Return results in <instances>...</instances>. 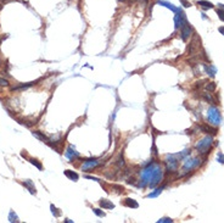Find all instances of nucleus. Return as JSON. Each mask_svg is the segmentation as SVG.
Here are the masks:
<instances>
[{
	"label": "nucleus",
	"mask_w": 224,
	"mask_h": 223,
	"mask_svg": "<svg viewBox=\"0 0 224 223\" xmlns=\"http://www.w3.org/2000/svg\"><path fill=\"white\" fill-rule=\"evenodd\" d=\"M203 68H205V72H206L208 76H211V77H214V76H216V73H217L216 67H214V66H212V65H205Z\"/></svg>",
	"instance_id": "nucleus-12"
},
{
	"label": "nucleus",
	"mask_w": 224,
	"mask_h": 223,
	"mask_svg": "<svg viewBox=\"0 0 224 223\" xmlns=\"http://www.w3.org/2000/svg\"><path fill=\"white\" fill-rule=\"evenodd\" d=\"M50 208H51V212H52V215H54L55 217H60V215H61V213L57 211V208H56L54 205H51V206H50Z\"/></svg>",
	"instance_id": "nucleus-25"
},
{
	"label": "nucleus",
	"mask_w": 224,
	"mask_h": 223,
	"mask_svg": "<svg viewBox=\"0 0 224 223\" xmlns=\"http://www.w3.org/2000/svg\"><path fill=\"white\" fill-rule=\"evenodd\" d=\"M218 31H219V33H220V34H223V35H224V27H219V28H218Z\"/></svg>",
	"instance_id": "nucleus-33"
},
{
	"label": "nucleus",
	"mask_w": 224,
	"mask_h": 223,
	"mask_svg": "<svg viewBox=\"0 0 224 223\" xmlns=\"http://www.w3.org/2000/svg\"><path fill=\"white\" fill-rule=\"evenodd\" d=\"M157 222H159V223H172L173 219H172V218H169V217H163V218H160Z\"/></svg>",
	"instance_id": "nucleus-26"
},
{
	"label": "nucleus",
	"mask_w": 224,
	"mask_h": 223,
	"mask_svg": "<svg viewBox=\"0 0 224 223\" xmlns=\"http://www.w3.org/2000/svg\"><path fill=\"white\" fill-rule=\"evenodd\" d=\"M200 129L202 130L203 133H207V134H211V135H214L217 134V128H213L211 126H207V124H203L200 127Z\"/></svg>",
	"instance_id": "nucleus-11"
},
{
	"label": "nucleus",
	"mask_w": 224,
	"mask_h": 223,
	"mask_svg": "<svg viewBox=\"0 0 224 223\" xmlns=\"http://www.w3.org/2000/svg\"><path fill=\"white\" fill-rule=\"evenodd\" d=\"M162 179H163V168L159 163L151 162L148 167H145L140 172V182L138 187L139 188L150 187L152 189L156 185H159Z\"/></svg>",
	"instance_id": "nucleus-1"
},
{
	"label": "nucleus",
	"mask_w": 224,
	"mask_h": 223,
	"mask_svg": "<svg viewBox=\"0 0 224 223\" xmlns=\"http://www.w3.org/2000/svg\"><path fill=\"white\" fill-rule=\"evenodd\" d=\"M166 167L168 172H174L179 166V159L177 157V155H168L166 157Z\"/></svg>",
	"instance_id": "nucleus-5"
},
{
	"label": "nucleus",
	"mask_w": 224,
	"mask_h": 223,
	"mask_svg": "<svg viewBox=\"0 0 224 223\" xmlns=\"http://www.w3.org/2000/svg\"><path fill=\"white\" fill-rule=\"evenodd\" d=\"M140 1H142V3H145V4H146V3H148V0H140Z\"/></svg>",
	"instance_id": "nucleus-35"
},
{
	"label": "nucleus",
	"mask_w": 224,
	"mask_h": 223,
	"mask_svg": "<svg viewBox=\"0 0 224 223\" xmlns=\"http://www.w3.org/2000/svg\"><path fill=\"white\" fill-rule=\"evenodd\" d=\"M33 84H35V82H29V83H27V84H21V85H17V87H12V88H11V90H12V91H15V90H22V89H27V88L32 87Z\"/></svg>",
	"instance_id": "nucleus-19"
},
{
	"label": "nucleus",
	"mask_w": 224,
	"mask_h": 223,
	"mask_svg": "<svg viewBox=\"0 0 224 223\" xmlns=\"http://www.w3.org/2000/svg\"><path fill=\"white\" fill-rule=\"evenodd\" d=\"M124 205L127 207H130V208H138L139 207V204L134 199H129V198L124 200Z\"/></svg>",
	"instance_id": "nucleus-16"
},
{
	"label": "nucleus",
	"mask_w": 224,
	"mask_h": 223,
	"mask_svg": "<svg viewBox=\"0 0 224 223\" xmlns=\"http://www.w3.org/2000/svg\"><path fill=\"white\" fill-rule=\"evenodd\" d=\"M206 89L209 91V93H212V91H214V90H216V84L211 82V83L206 84Z\"/></svg>",
	"instance_id": "nucleus-24"
},
{
	"label": "nucleus",
	"mask_w": 224,
	"mask_h": 223,
	"mask_svg": "<svg viewBox=\"0 0 224 223\" xmlns=\"http://www.w3.org/2000/svg\"><path fill=\"white\" fill-rule=\"evenodd\" d=\"M29 160V162L32 163V165H34L38 169H43V166H42V163L40 162H38V160H35V159H28Z\"/></svg>",
	"instance_id": "nucleus-22"
},
{
	"label": "nucleus",
	"mask_w": 224,
	"mask_h": 223,
	"mask_svg": "<svg viewBox=\"0 0 224 223\" xmlns=\"http://www.w3.org/2000/svg\"><path fill=\"white\" fill-rule=\"evenodd\" d=\"M202 96L207 100V101H211V102H213V99H212V96H211V94L209 93H203L202 94Z\"/></svg>",
	"instance_id": "nucleus-29"
},
{
	"label": "nucleus",
	"mask_w": 224,
	"mask_h": 223,
	"mask_svg": "<svg viewBox=\"0 0 224 223\" xmlns=\"http://www.w3.org/2000/svg\"><path fill=\"white\" fill-rule=\"evenodd\" d=\"M65 176L66 177H68L71 180H73V182H77L78 180V178H79V176H78L76 172H73V171H70V169H67V171H65Z\"/></svg>",
	"instance_id": "nucleus-17"
},
{
	"label": "nucleus",
	"mask_w": 224,
	"mask_h": 223,
	"mask_svg": "<svg viewBox=\"0 0 224 223\" xmlns=\"http://www.w3.org/2000/svg\"><path fill=\"white\" fill-rule=\"evenodd\" d=\"M117 165L120 166V167L124 166V160H123V157H122V156H120V159H118V162H117Z\"/></svg>",
	"instance_id": "nucleus-32"
},
{
	"label": "nucleus",
	"mask_w": 224,
	"mask_h": 223,
	"mask_svg": "<svg viewBox=\"0 0 224 223\" xmlns=\"http://www.w3.org/2000/svg\"><path fill=\"white\" fill-rule=\"evenodd\" d=\"M100 165L99 160L96 159H90V160H85L84 163L82 165V171L84 172H91L95 167H98Z\"/></svg>",
	"instance_id": "nucleus-7"
},
{
	"label": "nucleus",
	"mask_w": 224,
	"mask_h": 223,
	"mask_svg": "<svg viewBox=\"0 0 224 223\" xmlns=\"http://www.w3.org/2000/svg\"><path fill=\"white\" fill-rule=\"evenodd\" d=\"M9 85V81L5 78H0V87H7Z\"/></svg>",
	"instance_id": "nucleus-28"
},
{
	"label": "nucleus",
	"mask_w": 224,
	"mask_h": 223,
	"mask_svg": "<svg viewBox=\"0 0 224 223\" xmlns=\"http://www.w3.org/2000/svg\"><path fill=\"white\" fill-rule=\"evenodd\" d=\"M191 33H192V28H191V26L189 23H187L185 26H183V27L180 28V37H181V39L184 42H187L188 39L190 38Z\"/></svg>",
	"instance_id": "nucleus-8"
},
{
	"label": "nucleus",
	"mask_w": 224,
	"mask_h": 223,
	"mask_svg": "<svg viewBox=\"0 0 224 223\" xmlns=\"http://www.w3.org/2000/svg\"><path fill=\"white\" fill-rule=\"evenodd\" d=\"M212 145H213V138H212V135H206L205 138H202L201 140H199V141L196 143L195 149L199 151L200 154H207Z\"/></svg>",
	"instance_id": "nucleus-2"
},
{
	"label": "nucleus",
	"mask_w": 224,
	"mask_h": 223,
	"mask_svg": "<svg viewBox=\"0 0 224 223\" xmlns=\"http://www.w3.org/2000/svg\"><path fill=\"white\" fill-rule=\"evenodd\" d=\"M99 204H100V206H101L104 210H112V208H115L113 202H111V201L107 200V199H101V200L99 201Z\"/></svg>",
	"instance_id": "nucleus-10"
},
{
	"label": "nucleus",
	"mask_w": 224,
	"mask_h": 223,
	"mask_svg": "<svg viewBox=\"0 0 224 223\" xmlns=\"http://www.w3.org/2000/svg\"><path fill=\"white\" fill-rule=\"evenodd\" d=\"M9 221H10V222H18V217H17V215H16L14 211H10Z\"/></svg>",
	"instance_id": "nucleus-21"
},
{
	"label": "nucleus",
	"mask_w": 224,
	"mask_h": 223,
	"mask_svg": "<svg viewBox=\"0 0 224 223\" xmlns=\"http://www.w3.org/2000/svg\"><path fill=\"white\" fill-rule=\"evenodd\" d=\"M197 5H200L202 9H205V10H207V9H213V4L211 3V1H207V0H199L197 1Z\"/></svg>",
	"instance_id": "nucleus-14"
},
{
	"label": "nucleus",
	"mask_w": 224,
	"mask_h": 223,
	"mask_svg": "<svg viewBox=\"0 0 224 223\" xmlns=\"http://www.w3.org/2000/svg\"><path fill=\"white\" fill-rule=\"evenodd\" d=\"M218 162H220V163L224 165V154H222V152L218 154Z\"/></svg>",
	"instance_id": "nucleus-31"
},
{
	"label": "nucleus",
	"mask_w": 224,
	"mask_h": 223,
	"mask_svg": "<svg viewBox=\"0 0 224 223\" xmlns=\"http://www.w3.org/2000/svg\"><path fill=\"white\" fill-rule=\"evenodd\" d=\"M179 1L181 3V5H183L184 7H190V6H191V4L188 1V0H179Z\"/></svg>",
	"instance_id": "nucleus-30"
},
{
	"label": "nucleus",
	"mask_w": 224,
	"mask_h": 223,
	"mask_svg": "<svg viewBox=\"0 0 224 223\" xmlns=\"http://www.w3.org/2000/svg\"><path fill=\"white\" fill-rule=\"evenodd\" d=\"M159 5H162V6H165V7H167V9H169V10H172L173 12H177L179 9L178 7H176L172 3H168V1H165V0H160L159 1Z\"/></svg>",
	"instance_id": "nucleus-13"
},
{
	"label": "nucleus",
	"mask_w": 224,
	"mask_h": 223,
	"mask_svg": "<svg viewBox=\"0 0 224 223\" xmlns=\"http://www.w3.org/2000/svg\"><path fill=\"white\" fill-rule=\"evenodd\" d=\"M207 116H208L209 123H212V124H214V126L220 124V122H222V116H220L219 110H218L216 106H211V107L208 109Z\"/></svg>",
	"instance_id": "nucleus-4"
},
{
	"label": "nucleus",
	"mask_w": 224,
	"mask_h": 223,
	"mask_svg": "<svg viewBox=\"0 0 224 223\" xmlns=\"http://www.w3.org/2000/svg\"><path fill=\"white\" fill-rule=\"evenodd\" d=\"M65 155H66V157H67L68 160H74V159H77V157L79 156V154L76 151V149H74L72 145H70V146L67 148V150H66Z\"/></svg>",
	"instance_id": "nucleus-9"
},
{
	"label": "nucleus",
	"mask_w": 224,
	"mask_h": 223,
	"mask_svg": "<svg viewBox=\"0 0 224 223\" xmlns=\"http://www.w3.org/2000/svg\"><path fill=\"white\" fill-rule=\"evenodd\" d=\"M188 23V20H187V16L183 12L181 9H179L177 12H176V16H174V24H176V29H179L181 28L183 26H185Z\"/></svg>",
	"instance_id": "nucleus-6"
},
{
	"label": "nucleus",
	"mask_w": 224,
	"mask_h": 223,
	"mask_svg": "<svg viewBox=\"0 0 224 223\" xmlns=\"http://www.w3.org/2000/svg\"><path fill=\"white\" fill-rule=\"evenodd\" d=\"M33 135H34L35 138H38V139H40V140L45 141V143H49L48 137H46V135H44L42 132H39V130H33Z\"/></svg>",
	"instance_id": "nucleus-18"
},
{
	"label": "nucleus",
	"mask_w": 224,
	"mask_h": 223,
	"mask_svg": "<svg viewBox=\"0 0 224 223\" xmlns=\"http://www.w3.org/2000/svg\"><path fill=\"white\" fill-rule=\"evenodd\" d=\"M1 1H9V0H1Z\"/></svg>",
	"instance_id": "nucleus-37"
},
{
	"label": "nucleus",
	"mask_w": 224,
	"mask_h": 223,
	"mask_svg": "<svg viewBox=\"0 0 224 223\" xmlns=\"http://www.w3.org/2000/svg\"><path fill=\"white\" fill-rule=\"evenodd\" d=\"M166 185H162L161 188H157V189H155V191H152V193H150L149 195H148V198H156V196H159L161 193H162V190H163V188H165Z\"/></svg>",
	"instance_id": "nucleus-20"
},
{
	"label": "nucleus",
	"mask_w": 224,
	"mask_h": 223,
	"mask_svg": "<svg viewBox=\"0 0 224 223\" xmlns=\"http://www.w3.org/2000/svg\"><path fill=\"white\" fill-rule=\"evenodd\" d=\"M217 15H218L219 20L224 22V11H223V10H219V9H218V10H217Z\"/></svg>",
	"instance_id": "nucleus-27"
},
{
	"label": "nucleus",
	"mask_w": 224,
	"mask_h": 223,
	"mask_svg": "<svg viewBox=\"0 0 224 223\" xmlns=\"http://www.w3.org/2000/svg\"><path fill=\"white\" fill-rule=\"evenodd\" d=\"M1 9H3V5H1V4H0V10H1Z\"/></svg>",
	"instance_id": "nucleus-36"
},
{
	"label": "nucleus",
	"mask_w": 224,
	"mask_h": 223,
	"mask_svg": "<svg viewBox=\"0 0 224 223\" xmlns=\"http://www.w3.org/2000/svg\"><path fill=\"white\" fill-rule=\"evenodd\" d=\"M93 212L98 216V217H105V212L102 211V210H100V208H93Z\"/></svg>",
	"instance_id": "nucleus-23"
},
{
	"label": "nucleus",
	"mask_w": 224,
	"mask_h": 223,
	"mask_svg": "<svg viewBox=\"0 0 224 223\" xmlns=\"http://www.w3.org/2000/svg\"><path fill=\"white\" fill-rule=\"evenodd\" d=\"M184 160L185 161H184V165H183V171H185V172H190L194 168L199 167L201 165V159H199V157L187 156Z\"/></svg>",
	"instance_id": "nucleus-3"
},
{
	"label": "nucleus",
	"mask_w": 224,
	"mask_h": 223,
	"mask_svg": "<svg viewBox=\"0 0 224 223\" xmlns=\"http://www.w3.org/2000/svg\"><path fill=\"white\" fill-rule=\"evenodd\" d=\"M23 185L29 190L31 194H35V187H34V184H33V182H32V180H29V179L24 180V182H23Z\"/></svg>",
	"instance_id": "nucleus-15"
},
{
	"label": "nucleus",
	"mask_w": 224,
	"mask_h": 223,
	"mask_svg": "<svg viewBox=\"0 0 224 223\" xmlns=\"http://www.w3.org/2000/svg\"><path fill=\"white\" fill-rule=\"evenodd\" d=\"M218 9L224 11V4H218Z\"/></svg>",
	"instance_id": "nucleus-34"
}]
</instances>
